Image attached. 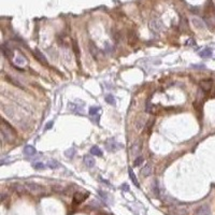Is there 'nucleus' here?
<instances>
[{"mask_svg": "<svg viewBox=\"0 0 215 215\" xmlns=\"http://www.w3.org/2000/svg\"><path fill=\"white\" fill-rule=\"evenodd\" d=\"M88 50H89V52H90L91 56L94 57L95 59L99 58V56H100V50L98 49V46L95 44L93 41L88 42Z\"/></svg>", "mask_w": 215, "mask_h": 215, "instance_id": "obj_5", "label": "nucleus"}, {"mask_svg": "<svg viewBox=\"0 0 215 215\" xmlns=\"http://www.w3.org/2000/svg\"><path fill=\"white\" fill-rule=\"evenodd\" d=\"M47 167L50 169H56L59 167V164L56 160H50V161L47 162Z\"/></svg>", "mask_w": 215, "mask_h": 215, "instance_id": "obj_23", "label": "nucleus"}, {"mask_svg": "<svg viewBox=\"0 0 215 215\" xmlns=\"http://www.w3.org/2000/svg\"><path fill=\"white\" fill-rule=\"evenodd\" d=\"M88 193H81L77 192L73 195V203L74 204H80L82 203L83 201L85 200L86 198L88 197Z\"/></svg>", "mask_w": 215, "mask_h": 215, "instance_id": "obj_6", "label": "nucleus"}, {"mask_svg": "<svg viewBox=\"0 0 215 215\" xmlns=\"http://www.w3.org/2000/svg\"><path fill=\"white\" fill-rule=\"evenodd\" d=\"M128 174H129L130 180L132 181V183H133V184H135V185H136L137 187H140V184H139L138 180H137L136 174L133 173V171H132V169H131V168H129V169H128Z\"/></svg>", "mask_w": 215, "mask_h": 215, "instance_id": "obj_17", "label": "nucleus"}, {"mask_svg": "<svg viewBox=\"0 0 215 215\" xmlns=\"http://www.w3.org/2000/svg\"><path fill=\"white\" fill-rule=\"evenodd\" d=\"M122 188L124 189V190H129V188H128V185H127V184H124V185H123V187H122Z\"/></svg>", "mask_w": 215, "mask_h": 215, "instance_id": "obj_33", "label": "nucleus"}, {"mask_svg": "<svg viewBox=\"0 0 215 215\" xmlns=\"http://www.w3.org/2000/svg\"><path fill=\"white\" fill-rule=\"evenodd\" d=\"M72 44H73V50H74V53L77 55V58H80V50H79V45H77V42L75 40L72 41Z\"/></svg>", "mask_w": 215, "mask_h": 215, "instance_id": "obj_24", "label": "nucleus"}, {"mask_svg": "<svg viewBox=\"0 0 215 215\" xmlns=\"http://www.w3.org/2000/svg\"><path fill=\"white\" fill-rule=\"evenodd\" d=\"M84 164L86 165V167H88V168H93L95 166V159L90 156V155H86L84 157Z\"/></svg>", "mask_w": 215, "mask_h": 215, "instance_id": "obj_16", "label": "nucleus"}, {"mask_svg": "<svg viewBox=\"0 0 215 215\" xmlns=\"http://www.w3.org/2000/svg\"><path fill=\"white\" fill-rule=\"evenodd\" d=\"M177 215H187L188 213V210L186 209V208H179V209L175 211Z\"/></svg>", "mask_w": 215, "mask_h": 215, "instance_id": "obj_26", "label": "nucleus"}, {"mask_svg": "<svg viewBox=\"0 0 215 215\" xmlns=\"http://www.w3.org/2000/svg\"><path fill=\"white\" fill-rule=\"evenodd\" d=\"M154 193L156 194V196L159 195V190H158V186H157V183H155V185H154Z\"/></svg>", "mask_w": 215, "mask_h": 215, "instance_id": "obj_31", "label": "nucleus"}, {"mask_svg": "<svg viewBox=\"0 0 215 215\" xmlns=\"http://www.w3.org/2000/svg\"><path fill=\"white\" fill-rule=\"evenodd\" d=\"M200 57H203V58H208V57L212 56V50L211 49H204L199 53Z\"/></svg>", "mask_w": 215, "mask_h": 215, "instance_id": "obj_18", "label": "nucleus"}, {"mask_svg": "<svg viewBox=\"0 0 215 215\" xmlns=\"http://www.w3.org/2000/svg\"><path fill=\"white\" fill-rule=\"evenodd\" d=\"M106 101L109 103V104H112V106H115V104H116L115 98L113 97L112 95H106Z\"/></svg>", "mask_w": 215, "mask_h": 215, "instance_id": "obj_21", "label": "nucleus"}, {"mask_svg": "<svg viewBox=\"0 0 215 215\" xmlns=\"http://www.w3.org/2000/svg\"><path fill=\"white\" fill-rule=\"evenodd\" d=\"M33 167L37 170H42V169H44L46 167V165H44L43 162H35L33 165Z\"/></svg>", "mask_w": 215, "mask_h": 215, "instance_id": "obj_25", "label": "nucleus"}, {"mask_svg": "<svg viewBox=\"0 0 215 215\" xmlns=\"http://www.w3.org/2000/svg\"><path fill=\"white\" fill-rule=\"evenodd\" d=\"M148 26H150V29L152 30L153 33H160L162 30V28H164V25H162L161 21L158 20V18H153V20L150 22Z\"/></svg>", "mask_w": 215, "mask_h": 215, "instance_id": "obj_3", "label": "nucleus"}, {"mask_svg": "<svg viewBox=\"0 0 215 215\" xmlns=\"http://www.w3.org/2000/svg\"><path fill=\"white\" fill-rule=\"evenodd\" d=\"M33 56L38 59V60L41 62V64L47 65V60H46V58H45V56L41 53V52H40V51L38 50V49H35V50L33 51Z\"/></svg>", "mask_w": 215, "mask_h": 215, "instance_id": "obj_8", "label": "nucleus"}, {"mask_svg": "<svg viewBox=\"0 0 215 215\" xmlns=\"http://www.w3.org/2000/svg\"><path fill=\"white\" fill-rule=\"evenodd\" d=\"M14 62H15V65H17V66H25L27 62L25 60V58H24L23 56H17V57H15Z\"/></svg>", "mask_w": 215, "mask_h": 215, "instance_id": "obj_20", "label": "nucleus"}, {"mask_svg": "<svg viewBox=\"0 0 215 215\" xmlns=\"http://www.w3.org/2000/svg\"><path fill=\"white\" fill-rule=\"evenodd\" d=\"M90 153L91 155H95V156H102V152H101V150L99 148L98 146H93L90 148Z\"/></svg>", "mask_w": 215, "mask_h": 215, "instance_id": "obj_19", "label": "nucleus"}, {"mask_svg": "<svg viewBox=\"0 0 215 215\" xmlns=\"http://www.w3.org/2000/svg\"><path fill=\"white\" fill-rule=\"evenodd\" d=\"M152 172H153V169H152V166L150 164H146L141 170V174L143 177H150Z\"/></svg>", "mask_w": 215, "mask_h": 215, "instance_id": "obj_14", "label": "nucleus"}, {"mask_svg": "<svg viewBox=\"0 0 215 215\" xmlns=\"http://www.w3.org/2000/svg\"><path fill=\"white\" fill-rule=\"evenodd\" d=\"M123 145L117 143V142H111V143H106V148L108 151L110 152H115V151H117L118 148H122Z\"/></svg>", "mask_w": 215, "mask_h": 215, "instance_id": "obj_12", "label": "nucleus"}, {"mask_svg": "<svg viewBox=\"0 0 215 215\" xmlns=\"http://www.w3.org/2000/svg\"><path fill=\"white\" fill-rule=\"evenodd\" d=\"M1 53H2L3 56L7 57V58H11V57H13V51H12L9 46H7V44H4V43L1 44Z\"/></svg>", "mask_w": 215, "mask_h": 215, "instance_id": "obj_9", "label": "nucleus"}, {"mask_svg": "<svg viewBox=\"0 0 215 215\" xmlns=\"http://www.w3.org/2000/svg\"><path fill=\"white\" fill-rule=\"evenodd\" d=\"M145 111L147 113H152V104H151L150 101H147L146 102V106H145Z\"/></svg>", "mask_w": 215, "mask_h": 215, "instance_id": "obj_29", "label": "nucleus"}, {"mask_svg": "<svg viewBox=\"0 0 215 215\" xmlns=\"http://www.w3.org/2000/svg\"><path fill=\"white\" fill-rule=\"evenodd\" d=\"M52 126H53V122H50V123H49V124L46 125V129H50V128Z\"/></svg>", "mask_w": 215, "mask_h": 215, "instance_id": "obj_32", "label": "nucleus"}, {"mask_svg": "<svg viewBox=\"0 0 215 215\" xmlns=\"http://www.w3.org/2000/svg\"><path fill=\"white\" fill-rule=\"evenodd\" d=\"M192 23L197 29H204V28H206V24H204L203 21L200 20L199 17H193Z\"/></svg>", "mask_w": 215, "mask_h": 215, "instance_id": "obj_10", "label": "nucleus"}, {"mask_svg": "<svg viewBox=\"0 0 215 215\" xmlns=\"http://www.w3.org/2000/svg\"><path fill=\"white\" fill-rule=\"evenodd\" d=\"M11 188L14 190L15 193H17V194H20V195H23V194H25V193L27 192L26 190V187H25V185H21L20 183H13L11 185Z\"/></svg>", "mask_w": 215, "mask_h": 215, "instance_id": "obj_7", "label": "nucleus"}, {"mask_svg": "<svg viewBox=\"0 0 215 215\" xmlns=\"http://www.w3.org/2000/svg\"><path fill=\"white\" fill-rule=\"evenodd\" d=\"M74 148H70V150H67L66 151V153H65V155L67 157H69V158H72L73 157V155H74Z\"/></svg>", "mask_w": 215, "mask_h": 215, "instance_id": "obj_28", "label": "nucleus"}, {"mask_svg": "<svg viewBox=\"0 0 215 215\" xmlns=\"http://www.w3.org/2000/svg\"><path fill=\"white\" fill-rule=\"evenodd\" d=\"M99 110H100L99 106H90V109H89V114L96 115L98 112H99Z\"/></svg>", "mask_w": 215, "mask_h": 215, "instance_id": "obj_27", "label": "nucleus"}, {"mask_svg": "<svg viewBox=\"0 0 215 215\" xmlns=\"http://www.w3.org/2000/svg\"><path fill=\"white\" fill-rule=\"evenodd\" d=\"M24 154L26 155V156H33V155H35L37 154V151H35V148L33 146H31V145H26L25 146V148H24Z\"/></svg>", "mask_w": 215, "mask_h": 215, "instance_id": "obj_13", "label": "nucleus"}, {"mask_svg": "<svg viewBox=\"0 0 215 215\" xmlns=\"http://www.w3.org/2000/svg\"><path fill=\"white\" fill-rule=\"evenodd\" d=\"M213 86V82L212 80H202V81H200V83H199V87H200V89L202 91H204V93H209L210 90H211V88H212Z\"/></svg>", "mask_w": 215, "mask_h": 215, "instance_id": "obj_4", "label": "nucleus"}, {"mask_svg": "<svg viewBox=\"0 0 215 215\" xmlns=\"http://www.w3.org/2000/svg\"><path fill=\"white\" fill-rule=\"evenodd\" d=\"M1 139L3 142H8V143H12L15 141V139L17 138V133L16 130L4 119L1 118Z\"/></svg>", "mask_w": 215, "mask_h": 215, "instance_id": "obj_1", "label": "nucleus"}, {"mask_svg": "<svg viewBox=\"0 0 215 215\" xmlns=\"http://www.w3.org/2000/svg\"><path fill=\"white\" fill-rule=\"evenodd\" d=\"M197 214L198 215H212V213H211V211H210L209 206H202L197 210Z\"/></svg>", "mask_w": 215, "mask_h": 215, "instance_id": "obj_15", "label": "nucleus"}, {"mask_svg": "<svg viewBox=\"0 0 215 215\" xmlns=\"http://www.w3.org/2000/svg\"><path fill=\"white\" fill-rule=\"evenodd\" d=\"M142 162H143V157H138V158L136 159V161H135V166H136V167H138V166H140L142 164Z\"/></svg>", "mask_w": 215, "mask_h": 215, "instance_id": "obj_30", "label": "nucleus"}, {"mask_svg": "<svg viewBox=\"0 0 215 215\" xmlns=\"http://www.w3.org/2000/svg\"><path fill=\"white\" fill-rule=\"evenodd\" d=\"M140 148H141V144L139 143V142H137V143H135V144L132 145V148H131V153L135 155V154L139 153L140 152Z\"/></svg>", "mask_w": 215, "mask_h": 215, "instance_id": "obj_22", "label": "nucleus"}, {"mask_svg": "<svg viewBox=\"0 0 215 215\" xmlns=\"http://www.w3.org/2000/svg\"><path fill=\"white\" fill-rule=\"evenodd\" d=\"M145 124H146V119H145V117L143 116V115H140L138 118H137L136 121V129L137 130H141L143 127L145 126Z\"/></svg>", "mask_w": 215, "mask_h": 215, "instance_id": "obj_11", "label": "nucleus"}, {"mask_svg": "<svg viewBox=\"0 0 215 215\" xmlns=\"http://www.w3.org/2000/svg\"><path fill=\"white\" fill-rule=\"evenodd\" d=\"M25 187H26L27 192L30 193L31 195H35V196H38V195H41L44 193V187L35 182H26L25 183Z\"/></svg>", "mask_w": 215, "mask_h": 215, "instance_id": "obj_2", "label": "nucleus"}]
</instances>
